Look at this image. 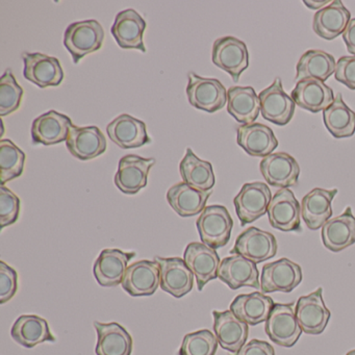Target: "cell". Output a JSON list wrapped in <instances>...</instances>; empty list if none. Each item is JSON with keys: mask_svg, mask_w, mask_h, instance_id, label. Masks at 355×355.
Segmentation results:
<instances>
[{"mask_svg": "<svg viewBox=\"0 0 355 355\" xmlns=\"http://www.w3.org/2000/svg\"><path fill=\"white\" fill-rule=\"evenodd\" d=\"M277 249V241L271 232L257 227H249L236 238L230 253L242 255L255 263H259L273 259Z\"/></svg>", "mask_w": 355, "mask_h": 355, "instance_id": "9c48e42d", "label": "cell"}, {"mask_svg": "<svg viewBox=\"0 0 355 355\" xmlns=\"http://www.w3.org/2000/svg\"><path fill=\"white\" fill-rule=\"evenodd\" d=\"M145 28L146 22L142 16L135 10L128 9L117 14L111 32L121 49H138L146 53L143 41Z\"/></svg>", "mask_w": 355, "mask_h": 355, "instance_id": "603a6c76", "label": "cell"}, {"mask_svg": "<svg viewBox=\"0 0 355 355\" xmlns=\"http://www.w3.org/2000/svg\"><path fill=\"white\" fill-rule=\"evenodd\" d=\"M105 31L96 20L74 22L66 28L64 45L72 55L74 64L103 46Z\"/></svg>", "mask_w": 355, "mask_h": 355, "instance_id": "7a4b0ae2", "label": "cell"}, {"mask_svg": "<svg viewBox=\"0 0 355 355\" xmlns=\"http://www.w3.org/2000/svg\"><path fill=\"white\" fill-rule=\"evenodd\" d=\"M24 89L18 85L11 69L0 78V115L7 116L19 109Z\"/></svg>", "mask_w": 355, "mask_h": 355, "instance_id": "ab89813d", "label": "cell"}, {"mask_svg": "<svg viewBox=\"0 0 355 355\" xmlns=\"http://www.w3.org/2000/svg\"><path fill=\"white\" fill-rule=\"evenodd\" d=\"M187 95L192 107L207 113H215L225 107L227 92L225 87L216 78H205L194 72L188 74Z\"/></svg>", "mask_w": 355, "mask_h": 355, "instance_id": "277c9868", "label": "cell"}, {"mask_svg": "<svg viewBox=\"0 0 355 355\" xmlns=\"http://www.w3.org/2000/svg\"><path fill=\"white\" fill-rule=\"evenodd\" d=\"M302 270L298 263L282 257L266 263L261 276V290L263 294L291 293L302 282Z\"/></svg>", "mask_w": 355, "mask_h": 355, "instance_id": "8992f818", "label": "cell"}, {"mask_svg": "<svg viewBox=\"0 0 355 355\" xmlns=\"http://www.w3.org/2000/svg\"><path fill=\"white\" fill-rule=\"evenodd\" d=\"M346 355H355V349H354V350L349 351V352L347 353Z\"/></svg>", "mask_w": 355, "mask_h": 355, "instance_id": "7dc6e473", "label": "cell"}, {"mask_svg": "<svg viewBox=\"0 0 355 355\" xmlns=\"http://www.w3.org/2000/svg\"><path fill=\"white\" fill-rule=\"evenodd\" d=\"M343 40L346 44L348 53L355 55V18L350 20L346 30L343 33Z\"/></svg>", "mask_w": 355, "mask_h": 355, "instance_id": "f6af8a7d", "label": "cell"}, {"mask_svg": "<svg viewBox=\"0 0 355 355\" xmlns=\"http://www.w3.org/2000/svg\"><path fill=\"white\" fill-rule=\"evenodd\" d=\"M122 288L132 297L151 296L161 286V271L155 261H136L126 270Z\"/></svg>", "mask_w": 355, "mask_h": 355, "instance_id": "4fadbf2b", "label": "cell"}, {"mask_svg": "<svg viewBox=\"0 0 355 355\" xmlns=\"http://www.w3.org/2000/svg\"><path fill=\"white\" fill-rule=\"evenodd\" d=\"M211 191L203 192L189 186L186 182L174 184L167 193V201L170 207L180 217H194L202 213Z\"/></svg>", "mask_w": 355, "mask_h": 355, "instance_id": "d6a6232c", "label": "cell"}, {"mask_svg": "<svg viewBox=\"0 0 355 355\" xmlns=\"http://www.w3.org/2000/svg\"><path fill=\"white\" fill-rule=\"evenodd\" d=\"M211 60L217 67L227 72L236 83L240 80L241 74L248 68V49L239 39L223 37L214 43Z\"/></svg>", "mask_w": 355, "mask_h": 355, "instance_id": "52a82bcc", "label": "cell"}, {"mask_svg": "<svg viewBox=\"0 0 355 355\" xmlns=\"http://www.w3.org/2000/svg\"><path fill=\"white\" fill-rule=\"evenodd\" d=\"M227 112L243 125L254 123L261 113V103L254 89L252 87L228 89Z\"/></svg>", "mask_w": 355, "mask_h": 355, "instance_id": "836d02e7", "label": "cell"}, {"mask_svg": "<svg viewBox=\"0 0 355 355\" xmlns=\"http://www.w3.org/2000/svg\"><path fill=\"white\" fill-rule=\"evenodd\" d=\"M196 226L201 242L217 250L230 242L234 220L223 205H209L199 216Z\"/></svg>", "mask_w": 355, "mask_h": 355, "instance_id": "6da1fadb", "label": "cell"}, {"mask_svg": "<svg viewBox=\"0 0 355 355\" xmlns=\"http://www.w3.org/2000/svg\"><path fill=\"white\" fill-rule=\"evenodd\" d=\"M97 331V355H132L134 340L119 323L94 322Z\"/></svg>", "mask_w": 355, "mask_h": 355, "instance_id": "f1b7e54d", "label": "cell"}, {"mask_svg": "<svg viewBox=\"0 0 355 355\" xmlns=\"http://www.w3.org/2000/svg\"><path fill=\"white\" fill-rule=\"evenodd\" d=\"M351 14L340 0L331 1L327 7L318 11L313 16V28L324 40L338 38L350 22Z\"/></svg>", "mask_w": 355, "mask_h": 355, "instance_id": "f546056e", "label": "cell"}, {"mask_svg": "<svg viewBox=\"0 0 355 355\" xmlns=\"http://www.w3.org/2000/svg\"><path fill=\"white\" fill-rule=\"evenodd\" d=\"M323 119L326 128L334 138H349L354 135L355 113L343 101L340 93L334 97L331 105L323 112Z\"/></svg>", "mask_w": 355, "mask_h": 355, "instance_id": "d590c367", "label": "cell"}, {"mask_svg": "<svg viewBox=\"0 0 355 355\" xmlns=\"http://www.w3.org/2000/svg\"><path fill=\"white\" fill-rule=\"evenodd\" d=\"M184 259L196 278L199 291H202L211 280L218 278L221 259L215 249L203 243H190L184 250Z\"/></svg>", "mask_w": 355, "mask_h": 355, "instance_id": "7c38bea8", "label": "cell"}, {"mask_svg": "<svg viewBox=\"0 0 355 355\" xmlns=\"http://www.w3.org/2000/svg\"><path fill=\"white\" fill-rule=\"evenodd\" d=\"M259 98L261 114L266 120L280 126L290 123L296 103L284 92L280 78H276L271 86L261 91Z\"/></svg>", "mask_w": 355, "mask_h": 355, "instance_id": "8fae6325", "label": "cell"}, {"mask_svg": "<svg viewBox=\"0 0 355 355\" xmlns=\"http://www.w3.org/2000/svg\"><path fill=\"white\" fill-rule=\"evenodd\" d=\"M297 321L304 334L318 336L327 327L331 313L326 307L323 299V288L302 296L296 303Z\"/></svg>", "mask_w": 355, "mask_h": 355, "instance_id": "ba28073f", "label": "cell"}, {"mask_svg": "<svg viewBox=\"0 0 355 355\" xmlns=\"http://www.w3.org/2000/svg\"><path fill=\"white\" fill-rule=\"evenodd\" d=\"M334 78L350 90H355V55L343 57L338 60Z\"/></svg>", "mask_w": 355, "mask_h": 355, "instance_id": "7bdbcfd3", "label": "cell"}, {"mask_svg": "<svg viewBox=\"0 0 355 355\" xmlns=\"http://www.w3.org/2000/svg\"><path fill=\"white\" fill-rule=\"evenodd\" d=\"M214 332L224 350L236 353L248 338V324L239 319L232 311H214Z\"/></svg>", "mask_w": 355, "mask_h": 355, "instance_id": "ffe728a7", "label": "cell"}, {"mask_svg": "<svg viewBox=\"0 0 355 355\" xmlns=\"http://www.w3.org/2000/svg\"><path fill=\"white\" fill-rule=\"evenodd\" d=\"M261 175L270 186L288 189L298 184L300 167L296 159L286 153H272L259 164Z\"/></svg>", "mask_w": 355, "mask_h": 355, "instance_id": "e0dca14e", "label": "cell"}, {"mask_svg": "<svg viewBox=\"0 0 355 355\" xmlns=\"http://www.w3.org/2000/svg\"><path fill=\"white\" fill-rule=\"evenodd\" d=\"M291 97L299 107L313 114L325 111L334 101L332 89L315 78H307L297 83Z\"/></svg>", "mask_w": 355, "mask_h": 355, "instance_id": "83f0119b", "label": "cell"}, {"mask_svg": "<svg viewBox=\"0 0 355 355\" xmlns=\"http://www.w3.org/2000/svg\"><path fill=\"white\" fill-rule=\"evenodd\" d=\"M11 336L17 344L28 349L42 343L57 340L46 320L36 315H20L12 327Z\"/></svg>", "mask_w": 355, "mask_h": 355, "instance_id": "1f68e13d", "label": "cell"}, {"mask_svg": "<svg viewBox=\"0 0 355 355\" xmlns=\"http://www.w3.org/2000/svg\"><path fill=\"white\" fill-rule=\"evenodd\" d=\"M26 155L9 139L0 141V180L1 186L24 173Z\"/></svg>", "mask_w": 355, "mask_h": 355, "instance_id": "74e56055", "label": "cell"}, {"mask_svg": "<svg viewBox=\"0 0 355 355\" xmlns=\"http://www.w3.org/2000/svg\"><path fill=\"white\" fill-rule=\"evenodd\" d=\"M182 180L196 190L209 192L215 186L216 178L213 166L209 162L199 159L192 149H187L186 155L180 162Z\"/></svg>", "mask_w": 355, "mask_h": 355, "instance_id": "e575fe53", "label": "cell"}, {"mask_svg": "<svg viewBox=\"0 0 355 355\" xmlns=\"http://www.w3.org/2000/svg\"><path fill=\"white\" fill-rule=\"evenodd\" d=\"M72 126L71 119L64 114L47 112L33 122V143L51 146L67 141Z\"/></svg>", "mask_w": 355, "mask_h": 355, "instance_id": "7402d4cb", "label": "cell"}, {"mask_svg": "<svg viewBox=\"0 0 355 355\" xmlns=\"http://www.w3.org/2000/svg\"><path fill=\"white\" fill-rule=\"evenodd\" d=\"M232 355H275V350L266 340L254 338L246 343L238 352Z\"/></svg>", "mask_w": 355, "mask_h": 355, "instance_id": "ee69618b", "label": "cell"}, {"mask_svg": "<svg viewBox=\"0 0 355 355\" xmlns=\"http://www.w3.org/2000/svg\"><path fill=\"white\" fill-rule=\"evenodd\" d=\"M303 3H304L307 8H309V9L318 10L323 8L324 6L327 7L330 3L329 1H307V0H305V1H303Z\"/></svg>", "mask_w": 355, "mask_h": 355, "instance_id": "bcb514c9", "label": "cell"}, {"mask_svg": "<svg viewBox=\"0 0 355 355\" xmlns=\"http://www.w3.org/2000/svg\"><path fill=\"white\" fill-rule=\"evenodd\" d=\"M107 132L112 142L120 148H139L151 142L144 122L128 114L115 118L107 126Z\"/></svg>", "mask_w": 355, "mask_h": 355, "instance_id": "cb8c5ba5", "label": "cell"}, {"mask_svg": "<svg viewBox=\"0 0 355 355\" xmlns=\"http://www.w3.org/2000/svg\"><path fill=\"white\" fill-rule=\"evenodd\" d=\"M69 153L80 161H90L107 150V139L97 126L73 125L66 141Z\"/></svg>", "mask_w": 355, "mask_h": 355, "instance_id": "44dd1931", "label": "cell"}, {"mask_svg": "<svg viewBox=\"0 0 355 355\" xmlns=\"http://www.w3.org/2000/svg\"><path fill=\"white\" fill-rule=\"evenodd\" d=\"M272 227L282 232H301V205L290 189H280L268 207Z\"/></svg>", "mask_w": 355, "mask_h": 355, "instance_id": "30bf717a", "label": "cell"}, {"mask_svg": "<svg viewBox=\"0 0 355 355\" xmlns=\"http://www.w3.org/2000/svg\"><path fill=\"white\" fill-rule=\"evenodd\" d=\"M18 290V273L5 261H0V303L9 302Z\"/></svg>", "mask_w": 355, "mask_h": 355, "instance_id": "b9f144b4", "label": "cell"}, {"mask_svg": "<svg viewBox=\"0 0 355 355\" xmlns=\"http://www.w3.org/2000/svg\"><path fill=\"white\" fill-rule=\"evenodd\" d=\"M218 278L232 290H238L244 286L261 288L257 263L242 255L234 254L222 259Z\"/></svg>", "mask_w": 355, "mask_h": 355, "instance_id": "ac0fdd59", "label": "cell"}, {"mask_svg": "<svg viewBox=\"0 0 355 355\" xmlns=\"http://www.w3.org/2000/svg\"><path fill=\"white\" fill-rule=\"evenodd\" d=\"M24 76L28 82L39 88L60 86L64 80V72L59 60L40 53H24Z\"/></svg>", "mask_w": 355, "mask_h": 355, "instance_id": "9a60e30c", "label": "cell"}, {"mask_svg": "<svg viewBox=\"0 0 355 355\" xmlns=\"http://www.w3.org/2000/svg\"><path fill=\"white\" fill-rule=\"evenodd\" d=\"M136 255V252H124L119 249H105L101 251L93 268L97 282L105 288L121 284L128 263Z\"/></svg>", "mask_w": 355, "mask_h": 355, "instance_id": "d6986e66", "label": "cell"}, {"mask_svg": "<svg viewBox=\"0 0 355 355\" xmlns=\"http://www.w3.org/2000/svg\"><path fill=\"white\" fill-rule=\"evenodd\" d=\"M161 271V288L175 298H182L193 290L194 274L180 257H155Z\"/></svg>", "mask_w": 355, "mask_h": 355, "instance_id": "2e32d148", "label": "cell"}, {"mask_svg": "<svg viewBox=\"0 0 355 355\" xmlns=\"http://www.w3.org/2000/svg\"><path fill=\"white\" fill-rule=\"evenodd\" d=\"M294 306L295 302L275 303L266 321V334L278 346L291 348L303 332L297 321Z\"/></svg>", "mask_w": 355, "mask_h": 355, "instance_id": "3957f363", "label": "cell"}, {"mask_svg": "<svg viewBox=\"0 0 355 355\" xmlns=\"http://www.w3.org/2000/svg\"><path fill=\"white\" fill-rule=\"evenodd\" d=\"M155 164V159H145L136 155H125L120 159L115 174L116 187L124 194H137L147 186L149 172Z\"/></svg>", "mask_w": 355, "mask_h": 355, "instance_id": "5bb4252c", "label": "cell"}, {"mask_svg": "<svg viewBox=\"0 0 355 355\" xmlns=\"http://www.w3.org/2000/svg\"><path fill=\"white\" fill-rule=\"evenodd\" d=\"M324 246L338 253L352 246L355 243V217L350 207L338 217L328 220L322 227Z\"/></svg>", "mask_w": 355, "mask_h": 355, "instance_id": "4316f807", "label": "cell"}, {"mask_svg": "<svg viewBox=\"0 0 355 355\" xmlns=\"http://www.w3.org/2000/svg\"><path fill=\"white\" fill-rule=\"evenodd\" d=\"M336 60L322 51H309L302 55L297 64V83L307 78L325 82L336 71Z\"/></svg>", "mask_w": 355, "mask_h": 355, "instance_id": "8d00e7d4", "label": "cell"}, {"mask_svg": "<svg viewBox=\"0 0 355 355\" xmlns=\"http://www.w3.org/2000/svg\"><path fill=\"white\" fill-rule=\"evenodd\" d=\"M338 194V189L325 190L315 188L307 193L301 201V217L307 227L317 230L331 218V203Z\"/></svg>", "mask_w": 355, "mask_h": 355, "instance_id": "484cf974", "label": "cell"}, {"mask_svg": "<svg viewBox=\"0 0 355 355\" xmlns=\"http://www.w3.org/2000/svg\"><path fill=\"white\" fill-rule=\"evenodd\" d=\"M274 304L271 297L254 292L236 296L230 304V311L245 323L255 326L267 321Z\"/></svg>", "mask_w": 355, "mask_h": 355, "instance_id": "4dcf8cb0", "label": "cell"}, {"mask_svg": "<svg viewBox=\"0 0 355 355\" xmlns=\"http://www.w3.org/2000/svg\"><path fill=\"white\" fill-rule=\"evenodd\" d=\"M218 345L219 343L213 332L198 330L184 336L178 355H216Z\"/></svg>", "mask_w": 355, "mask_h": 355, "instance_id": "f35d334b", "label": "cell"}, {"mask_svg": "<svg viewBox=\"0 0 355 355\" xmlns=\"http://www.w3.org/2000/svg\"><path fill=\"white\" fill-rule=\"evenodd\" d=\"M20 214V199L7 187H0V225L1 230L17 222Z\"/></svg>", "mask_w": 355, "mask_h": 355, "instance_id": "60d3db41", "label": "cell"}, {"mask_svg": "<svg viewBox=\"0 0 355 355\" xmlns=\"http://www.w3.org/2000/svg\"><path fill=\"white\" fill-rule=\"evenodd\" d=\"M239 146L251 157H266L278 147V141L269 126L261 123L246 124L236 130Z\"/></svg>", "mask_w": 355, "mask_h": 355, "instance_id": "d4e9b609", "label": "cell"}, {"mask_svg": "<svg viewBox=\"0 0 355 355\" xmlns=\"http://www.w3.org/2000/svg\"><path fill=\"white\" fill-rule=\"evenodd\" d=\"M272 197L271 190L263 182L245 184L234 199L241 226L252 223L266 215Z\"/></svg>", "mask_w": 355, "mask_h": 355, "instance_id": "5b68a950", "label": "cell"}]
</instances>
